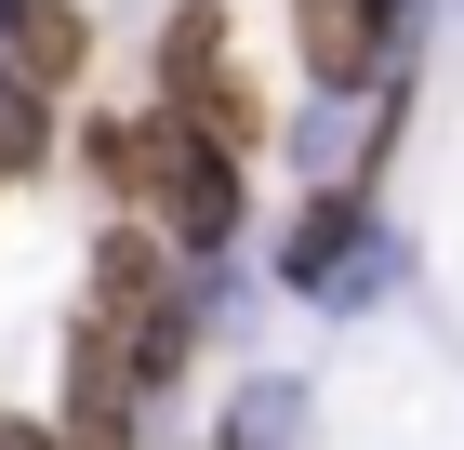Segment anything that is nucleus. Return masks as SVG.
I'll use <instances>...</instances> for the list:
<instances>
[{
  "mask_svg": "<svg viewBox=\"0 0 464 450\" xmlns=\"http://www.w3.org/2000/svg\"><path fill=\"white\" fill-rule=\"evenodd\" d=\"M398 278V225L372 186H305V212L279 225V292H305V305H372Z\"/></svg>",
  "mask_w": 464,
  "mask_h": 450,
  "instance_id": "f257e3e1",
  "label": "nucleus"
},
{
  "mask_svg": "<svg viewBox=\"0 0 464 450\" xmlns=\"http://www.w3.org/2000/svg\"><path fill=\"white\" fill-rule=\"evenodd\" d=\"M292 67L319 80V93L411 80V0H292Z\"/></svg>",
  "mask_w": 464,
  "mask_h": 450,
  "instance_id": "f03ea898",
  "label": "nucleus"
},
{
  "mask_svg": "<svg viewBox=\"0 0 464 450\" xmlns=\"http://www.w3.org/2000/svg\"><path fill=\"white\" fill-rule=\"evenodd\" d=\"M160 106H173V120H199V133H226L239 159L266 146V93L226 67V14H213V0H186L173 27H160Z\"/></svg>",
  "mask_w": 464,
  "mask_h": 450,
  "instance_id": "7ed1b4c3",
  "label": "nucleus"
},
{
  "mask_svg": "<svg viewBox=\"0 0 464 450\" xmlns=\"http://www.w3.org/2000/svg\"><path fill=\"white\" fill-rule=\"evenodd\" d=\"M0 53H14L40 93H80V80H93V14H80V0H0Z\"/></svg>",
  "mask_w": 464,
  "mask_h": 450,
  "instance_id": "20e7f679",
  "label": "nucleus"
},
{
  "mask_svg": "<svg viewBox=\"0 0 464 450\" xmlns=\"http://www.w3.org/2000/svg\"><path fill=\"white\" fill-rule=\"evenodd\" d=\"M27 173H53V93L0 53V186H27Z\"/></svg>",
  "mask_w": 464,
  "mask_h": 450,
  "instance_id": "39448f33",
  "label": "nucleus"
},
{
  "mask_svg": "<svg viewBox=\"0 0 464 450\" xmlns=\"http://www.w3.org/2000/svg\"><path fill=\"white\" fill-rule=\"evenodd\" d=\"M226 450H305V384L292 371H252L226 397Z\"/></svg>",
  "mask_w": 464,
  "mask_h": 450,
  "instance_id": "423d86ee",
  "label": "nucleus"
},
{
  "mask_svg": "<svg viewBox=\"0 0 464 450\" xmlns=\"http://www.w3.org/2000/svg\"><path fill=\"white\" fill-rule=\"evenodd\" d=\"M0 450H67V424H40V411H0Z\"/></svg>",
  "mask_w": 464,
  "mask_h": 450,
  "instance_id": "0eeeda50",
  "label": "nucleus"
}]
</instances>
